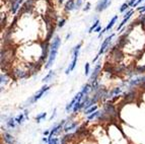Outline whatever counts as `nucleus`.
<instances>
[{
  "mask_svg": "<svg viewBox=\"0 0 145 144\" xmlns=\"http://www.w3.org/2000/svg\"><path fill=\"white\" fill-rule=\"evenodd\" d=\"M61 46V39L60 37L56 36L53 38V41L50 44V49H49V56H48V60L45 65V69H50V68L53 66L54 62L56 60V57H57V54H58L59 48Z\"/></svg>",
  "mask_w": 145,
  "mask_h": 144,
  "instance_id": "obj_1",
  "label": "nucleus"
},
{
  "mask_svg": "<svg viewBox=\"0 0 145 144\" xmlns=\"http://www.w3.org/2000/svg\"><path fill=\"white\" fill-rule=\"evenodd\" d=\"M82 47V43H79L78 45H76L73 48L72 50V61L71 63L69 64V66L67 67V69L65 70V74H69L70 72H72L74 70L75 66L77 64V59H78V56H79V52H80V49Z\"/></svg>",
  "mask_w": 145,
  "mask_h": 144,
  "instance_id": "obj_2",
  "label": "nucleus"
},
{
  "mask_svg": "<svg viewBox=\"0 0 145 144\" xmlns=\"http://www.w3.org/2000/svg\"><path fill=\"white\" fill-rule=\"evenodd\" d=\"M142 84H145V76H137V77H135V78H132V79L128 80L127 84H126V82L123 83L121 86L124 87L127 85V87H128L129 89H131L135 86H138V85H142Z\"/></svg>",
  "mask_w": 145,
  "mask_h": 144,
  "instance_id": "obj_3",
  "label": "nucleus"
},
{
  "mask_svg": "<svg viewBox=\"0 0 145 144\" xmlns=\"http://www.w3.org/2000/svg\"><path fill=\"white\" fill-rule=\"evenodd\" d=\"M114 37H115V34H111L110 36H108L106 39H105L102 46H101V48H99V53H97V55L101 56L103 53H105V51L106 50V48H109L110 47V44H111L112 40H113Z\"/></svg>",
  "mask_w": 145,
  "mask_h": 144,
  "instance_id": "obj_4",
  "label": "nucleus"
},
{
  "mask_svg": "<svg viewBox=\"0 0 145 144\" xmlns=\"http://www.w3.org/2000/svg\"><path fill=\"white\" fill-rule=\"evenodd\" d=\"M101 68H102V62L101 61H97L95 66H94L93 70H92V73L89 77V81L92 82V81H95L97 80V76L99 74V71H101Z\"/></svg>",
  "mask_w": 145,
  "mask_h": 144,
  "instance_id": "obj_5",
  "label": "nucleus"
},
{
  "mask_svg": "<svg viewBox=\"0 0 145 144\" xmlns=\"http://www.w3.org/2000/svg\"><path fill=\"white\" fill-rule=\"evenodd\" d=\"M134 14V10L133 9H131V10H128V11L126 12L125 13V15H124V18H123V20L121 22V24H119V27H118V29H117V31H120L122 29V27L125 26L127 22H129V19L132 17V15Z\"/></svg>",
  "mask_w": 145,
  "mask_h": 144,
  "instance_id": "obj_6",
  "label": "nucleus"
},
{
  "mask_svg": "<svg viewBox=\"0 0 145 144\" xmlns=\"http://www.w3.org/2000/svg\"><path fill=\"white\" fill-rule=\"evenodd\" d=\"M111 5V0H99L95 6V10L97 12H102Z\"/></svg>",
  "mask_w": 145,
  "mask_h": 144,
  "instance_id": "obj_7",
  "label": "nucleus"
},
{
  "mask_svg": "<svg viewBox=\"0 0 145 144\" xmlns=\"http://www.w3.org/2000/svg\"><path fill=\"white\" fill-rule=\"evenodd\" d=\"M49 89H50V86H49V85H47V84H45V85H44V86L42 87V88L40 89V90L38 91V92H37V94H35L34 96H33V99H34V103H37V101H39V99H41V98L44 96V94H46V92L49 90Z\"/></svg>",
  "mask_w": 145,
  "mask_h": 144,
  "instance_id": "obj_8",
  "label": "nucleus"
},
{
  "mask_svg": "<svg viewBox=\"0 0 145 144\" xmlns=\"http://www.w3.org/2000/svg\"><path fill=\"white\" fill-rule=\"evenodd\" d=\"M77 125H78L77 122H72V121L67 122V121H66V124H65V126H64V131H65L66 133H68L69 131H71V130L75 129V128L77 127Z\"/></svg>",
  "mask_w": 145,
  "mask_h": 144,
  "instance_id": "obj_9",
  "label": "nucleus"
},
{
  "mask_svg": "<svg viewBox=\"0 0 145 144\" xmlns=\"http://www.w3.org/2000/svg\"><path fill=\"white\" fill-rule=\"evenodd\" d=\"M3 139H4V142L6 144H15V138L10 133L5 132L3 134Z\"/></svg>",
  "mask_w": 145,
  "mask_h": 144,
  "instance_id": "obj_10",
  "label": "nucleus"
},
{
  "mask_svg": "<svg viewBox=\"0 0 145 144\" xmlns=\"http://www.w3.org/2000/svg\"><path fill=\"white\" fill-rule=\"evenodd\" d=\"M22 1L24 0H13L12 1V5H11V12L14 14V13H16V11L18 9H20V4L22 3Z\"/></svg>",
  "mask_w": 145,
  "mask_h": 144,
  "instance_id": "obj_11",
  "label": "nucleus"
},
{
  "mask_svg": "<svg viewBox=\"0 0 145 144\" xmlns=\"http://www.w3.org/2000/svg\"><path fill=\"white\" fill-rule=\"evenodd\" d=\"M76 101H77V96H75L74 98H73L72 101H71L69 103H67V106H66V108H65L66 113H70L71 111L73 110V108H74V105L76 103Z\"/></svg>",
  "mask_w": 145,
  "mask_h": 144,
  "instance_id": "obj_12",
  "label": "nucleus"
},
{
  "mask_svg": "<svg viewBox=\"0 0 145 144\" xmlns=\"http://www.w3.org/2000/svg\"><path fill=\"white\" fill-rule=\"evenodd\" d=\"M75 9V0H68L65 4V10L66 11H72Z\"/></svg>",
  "mask_w": 145,
  "mask_h": 144,
  "instance_id": "obj_13",
  "label": "nucleus"
},
{
  "mask_svg": "<svg viewBox=\"0 0 145 144\" xmlns=\"http://www.w3.org/2000/svg\"><path fill=\"white\" fill-rule=\"evenodd\" d=\"M117 20H118V15H115L113 18L111 19V22L108 24V26H106V27H105V29H106V31H111L112 29H113V27L115 26V24L117 22Z\"/></svg>",
  "mask_w": 145,
  "mask_h": 144,
  "instance_id": "obj_14",
  "label": "nucleus"
},
{
  "mask_svg": "<svg viewBox=\"0 0 145 144\" xmlns=\"http://www.w3.org/2000/svg\"><path fill=\"white\" fill-rule=\"evenodd\" d=\"M54 75H55V71H54V70H50V71L48 72V74L43 78V82L44 83H47V82L53 80Z\"/></svg>",
  "mask_w": 145,
  "mask_h": 144,
  "instance_id": "obj_15",
  "label": "nucleus"
},
{
  "mask_svg": "<svg viewBox=\"0 0 145 144\" xmlns=\"http://www.w3.org/2000/svg\"><path fill=\"white\" fill-rule=\"evenodd\" d=\"M14 119H15V122H16V124H18V125H22V124H24V121L27 120V119H25V117H24V113H20V115H17Z\"/></svg>",
  "mask_w": 145,
  "mask_h": 144,
  "instance_id": "obj_16",
  "label": "nucleus"
},
{
  "mask_svg": "<svg viewBox=\"0 0 145 144\" xmlns=\"http://www.w3.org/2000/svg\"><path fill=\"white\" fill-rule=\"evenodd\" d=\"M15 124H16V122H15L14 118H8L7 121H6V125H7V127L11 128V129L15 128Z\"/></svg>",
  "mask_w": 145,
  "mask_h": 144,
  "instance_id": "obj_17",
  "label": "nucleus"
},
{
  "mask_svg": "<svg viewBox=\"0 0 145 144\" xmlns=\"http://www.w3.org/2000/svg\"><path fill=\"white\" fill-rule=\"evenodd\" d=\"M101 113H102V111H97V112H94V113H92L91 115L87 116V120L92 121V120H94V119H97V118L99 117V115H101Z\"/></svg>",
  "mask_w": 145,
  "mask_h": 144,
  "instance_id": "obj_18",
  "label": "nucleus"
},
{
  "mask_svg": "<svg viewBox=\"0 0 145 144\" xmlns=\"http://www.w3.org/2000/svg\"><path fill=\"white\" fill-rule=\"evenodd\" d=\"M97 105H94L93 107H91V108H89V109H88V110L84 111V115L89 116V115H91L92 113H94V112H97Z\"/></svg>",
  "mask_w": 145,
  "mask_h": 144,
  "instance_id": "obj_19",
  "label": "nucleus"
},
{
  "mask_svg": "<svg viewBox=\"0 0 145 144\" xmlns=\"http://www.w3.org/2000/svg\"><path fill=\"white\" fill-rule=\"evenodd\" d=\"M99 26V19H95V22H94L93 24H91V27H90L89 29H88V33H89V34H91L92 31L97 29Z\"/></svg>",
  "mask_w": 145,
  "mask_h": 144,
  "instance_id": "obj_20",
  "label": "nucleus"
},
{
  "mask_svg": "<svg viewBox=\"0 0 145 144\" xmlns=\"http://www.w3.org/2000/svg\"><path fill=\"white\" fill-rule=\"evenodd\" d=\"M47 117V113H42V114H39V115L36 117V122L37 123H41L43 120H45Z\"/></svg>",
  "mask_w": 145,
  "mask_h": 144,
  "instance_id": "obj_21",
  "label": "nucleus"
},
{
  "mask_svg": "<svg viewBox=\"0 0 145 144\" xmlns=\"http://www.w3.org/2000/svg\"><path fill=\"white\" fill-rule=\"evenodd\" d=\"M90 73V63H85V66H84V74L85 76H88Z\"/></svg>",
  "mask_w": 145,
  "mask_h": 144,
  "instance_id": "obj_22",
  "label": "nucleus"
},
{
  "mask_svg": "<svg viewBox=\"0 0 145 144\" xmlns=\"http://www.w3.org/2000/svg\"><path fill=\"white\" fill-rule=\"evenodd\" d=\"M129 7H130V6H129V3L128 2L123 3V4L121 5V7H120V12H121V13H123V12H125Z\"/></svg>",
  "mask_w": 145,
  "mask_h": 144,
  "instance_id": "obj_23",
  "label": "nucleus"
},
{
  "mask_svg": "<svg viewBox=\"0 0 145 144\" xmlns=\"http://www.w3.org/2000/svg\"><path fill=\"white\" fill-rule=\"evenodd\" d=\"M60 143V139H59L58 137H54L53 139L50 140L47 144H59Z\"/></svg>",
  "mask_w": 145,
  "mask_h": 144,
  "instance_id": "obj_24",
  "label": "nucleus"
},
{
  "mask_svg": "<svg viewBox=\"0 0 145 144\" xmlns=\"http://www.w3.org/2000/svg\"><path fill=\"white\" fill-rule=\"evenodd\" d=\"M82 5V0H76L75 1V9H79Z\"/></svg>",
  "mask_w": 145,
  "mask_h": 144,
  "instance_id": "obj_25",
  "label": "nucleus"
},
{
  "mask_svg": "<svg viewBox=\"0 0 145 144\" xmlns=\"http://www.w3.org/2000/svg\"><path fill=\"white\" fill-rule=\"evenodd\" d=\"M136 71H137V73H143V72H145V65L139 66V67L136 69Z\"/></svg>",
  "mask_w": 145,
  "mask_h": 144,
  "instance_id": "obj_26",
  "label": "nucleus"
},
{
  "mask_svg": "<svg viewBox=\"0 0 145 144\" xmlns=\"http://www.w3.org/2000/svg\"><path fill=\"white\" fill-rule=\"evenodd\" d=\"M7 78H6V76L5 75H3V73H1V85H3V83H6L7 82Z\"/></svg>",
  "mask_w": 145,
  "mask_h": 144,
  "instance_id": "obj_27",
  "label": "nucleus"
},
{
  "mask_svg": "<svg viewBox=\"0 0 145 144\" xmlns=\"http://www.w3.org/2000/svg\"><path fill=\"white\" fill-rule=\"evenodd\" d=\"M65 22H66V19L65 18L61 19L60 22H58V27H64V24H65Z\"/></svg>",
  "mask_w": 145,
  "mask_h": 144,
  "instance_id": "obj_28",
  "label": "nucleus"
},
{
  "mask_svg": "<svg viewBox=\"0 0 145 144\" xmlns=\"http://www.w3.org/2000/svg\"><path fill=\"white\" fill-rule=\"evenodd\" d=\"M90 6H91V4H90L89 2H87L86 5H85V7L83 8V10H84V11H88V10H90Z\"/></svg>",
  "mask_w": 145,
  "mask_h": 144,
  "instance_id": "obj_29",
  "label": "nucleus"
},
{
  "mask_svg": "<svg viewBox=\"0 0 145 144\" xmlns=\"http://www.w3.org/2000/svg\"><path fill=\"white\" fill-rule=\"evenodd\" d=\"M137 10L139 12H141V13H144V12H145V5H143V6H140V7H138Z\"/></svg>",
  "mask_w": 145,
  "mask_h": 144,
  "instance_id": "obj_30",
  "label": "nucleus"
},
{
  "mask_svg": "<svg viewBox=\"0 0 145 144\" xmlns=\"http://www.w3.org/2000/svg\"><path fill=\"white\" fill-rule=\"evenodd\" d=\"M137 2V0H130V1H129V6H130V7H133V5L135 4V3Z\"/></svg>",
  "mask_w": 145,
  "mask_h": 144,
  "instance_id": "obj_31",
  "label": "nucleus"
},
{
  "mask_svg": "<svg viewBox=\"0 0 145 144\" xmlns=\"http://www.w3.org/2000/svg\"><path fill=\"white\" fill-rule=\"evenodd\" d=\"M56 112H57V109H54L53 114H52V116H51V117H50V119H49V120L51 121V120H53L54 118H55V116H56Z\"/></svg>",
  "mask_w": 145,
  "mask_h": 144,
  "instance_id": "obj_32",
  "label": "nucleus"
},
{
  "mask_svg": "<svg viewBox=\"0 0 145 144\" xmlns=\"http://www.w3.org/2000/svg\"><path fill=\"white\" fill-rule=\"evenodd\" d=\"M101 31H102V27H101V26H99V27H97V29L93 31V33H99V34Z\"/></svg>",
  "mask_w": 145,
  "mask_h": 144,
  "instance_id": "obj_33",
  "label": "nucleus"
},
{
  "mask_svg": "<svg viewBox=\"0 0 145 144\" xmlns=\"http://www.w3.org/2000/svg\"><path fill=\"white\" fill-rule=\"evenodd\" d=\"M143 1H145V0H137V2H136V3H135V4H134V5H133V7H137L138 5L140 4V3H141V2H143Z\"/></svg>",
  "mask_w": 145,
  "mask_h": 144,
  "instance_id": "obj_34",
  "label": "nucleus"
},
{
  "mask_svg": "<svg viewBox=\"0 0 145 144\" xmlns=\"http://www.w3.org/2000/svg\"><path fill=\"white\" fill-rule=\"evenodd\" d=\"M24 117H25V119H29V111L27 110H24Z\"/></svg>",
  "mask_w": 145,
  "mask_h": 144,
  "instance_id": "obj_35",
  "label": "nucleus"
},
{
  "mask_svg": "<svg viewBox=\"0 0 145 144\" xmlns=\"http://www.w3.org/2000/svg\"><path fill=\"white\" fill-rule=\"evenodd\" d=\"M43 142H45V143H48V142H49V139H48V138H47L46 136L43 137Z\"/></svg>",
  "mask_w": 145,
  "mask_h": 144,
  "instance_id": "obj_36",
  "label": "nucleus"
},
{
  "mask_svg": "<svg viewBox=\"0 0 145 144\" xmlns=\"http://www.w3.org/2000/svg\"><path fill=\"white\" fill-rule=\"evenodd\" d=\"M43 134H44V136H49V135H50V131H45Z\"/></svg>",
  "mask_w": 145,
  "mask_h": 144,
  "instance_id": "obj_37",
  "label": "nucleus"
},
{
  "mask_svg": "<svg viewBox=\"0 0 145 144\" xmlns=\"http://www.w3.org/2000/svg\"><path fill=\"white\" fill-rule=\"evenodd\" d=\"M70 36H71V34H68L67 36H66V40H68V39L70 38Z\"/></svg>",
  "mask_w": 145,
  "mask_h": 144,
  "instance_id": "obj_38",
  "label": "nucleus"
},
{
  "mask_svg": "<svg viewBox=\"0 0 145 144\" xmlns=\"http://www.w3.org/2000/svg\"><path fill=\"white\" fill-rule=\"evenodd\" d=\"M58 1H59V3H63V2H64V0H58Z\"/></svg>",
  "mask_w": 145,
  "mask_h": 144,
  "instance_id": "obj_39",
  "label": "nucleus"
}]
</instances>
